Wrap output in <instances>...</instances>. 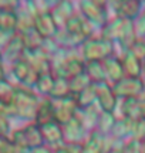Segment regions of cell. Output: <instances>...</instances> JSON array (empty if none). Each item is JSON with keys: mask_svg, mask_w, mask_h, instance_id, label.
I'll list each match as a JSON object with an SVG mask.
<instances>
[{"mask_svg": "<svg viewBox=\"0 0 145 153\" xmlns=\"http://www.w3.org/2000/svg\"><path fill=\"white\" fill-rule=\"evenodd\" d=\"M141 111H144V118H145V102L142 104V106H141Z\"/></svg>", "mask_w": 145, "mask_h": 153, "instance_id": "1", "label": "cell"}, {"mask_svg": "<svg viewBox=\"0 0 145 153\" xmlns=\"http://www.w3.org/2000/svg\"><path fill=\"white\" fill-rule=\"evenodd\" d=\"M144 153H145V145H144Z\"/></svg>", "mask_w": 145, "mask_h": 153, "instance_id": "2", "label": "cell"}]
</instances>
